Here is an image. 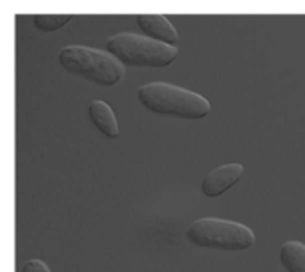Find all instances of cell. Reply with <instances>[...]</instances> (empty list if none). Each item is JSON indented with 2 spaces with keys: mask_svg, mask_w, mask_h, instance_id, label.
I'll list each match as a JSON object with an SVG mask.
<instances>
[{
  "mask_svg": "<svg viewBox=\"0 0 305 272\" xmlns=\"http://www.w3.org/2000/svg\"><path fill=\"white\" fill-rule=\"evenodd\" d=\"M138 100L150 112L180 119H202L211 112L203 96L166 82H152L139 87Z\"/></svg>",
  "mask_w": 305,
  "mask_h": 272,
  "instance_id": "6da1fadb",
  "label": "cell"
},
{
  "mask_svg": "<svg viewBox=\"0 0 305 272\" xmlns=\"http://www.w3.org/2000/svg\"><path fill=\"white\" fill-rule=\"evenodd\" d=\"M59 64L68 73L77 75V77L104 85V87L116 85L125 75L123 64L116 61L111 53L81 45L63 48L59 52Z\"/></svg>",
  "mask_w": 305,
  "mask_h": 272,
  "instance_id": "7a4b0ae2",
  "label": "cell"
},
{
  "mask_svg": "<svg viewBox=\"0 0 305 272\" xmlns=\"http://www.w3.org/2000/svg\"><path fill=\"white\" fill-rule=\"evenodd\" d=\"M107 53L122 64L139 68H164L170 66L179 55L177 46H168L139 34H116L106 43Z\"/></svg>",
  "mask_w": 305,
  "mask_h": 272,
  "instance_id": "3957f363",
  "label": "cell"
},
{
  "mask_svg": "<svg viewBox=\"0 0 305 272\" xmlns=\"http://www.w3.org/2000/svg\"><path fill=\"white\" fill-rule=\"evenodd\" d=\"M187 240L196 248L223 249V251H244L255 242V235L248 226L232 221L205 217L187 228Z\"/></svg>",
  "mask_w": 305,
  "mask_h": 272,
  "instance_id": "277c9868",
  "label": "cell"
},
{
  "mask_svg": "<svg viewBox=\"0 0 305 272\" xmlns=\"http://www.w3.org/2000/svg\"><path fill=\"white\" fill-rule=\"evenodd\" d=\"M244 175V167L241 164H225L212 169L202 182V192L207 198H218L223 192L237 183Z\"/></svg>",
  "mask_w": 305,
  "mask_h": 272,
  "instance_id": "5b68a950",
  "label": "cell"
},
{
  "mask_svg": "<svg viewBox=\"0 0 305 272\" xmlns=\"http://www.w3.org/2000/svg\"><path fill=\"white\" fill-rule=\"evenodd\" d=\"M138 27L143 30V36L150 37L168 46H175L179 43V34L171 21L163 14H139Z\"/></svg>",
  "mask_w": 305,
  "mask_h": 272,
  "instance_id": "8992f818",
  "label": "cell"
},
{
  "mask_svg": "<svg viewBox=\"0 0 305 272\" xmlns=\"http://www.w3.org/2000/svg\"><path fill=\"white\" fill-rule=\"evenodd\" d=\"M88 116H90L91 123H93L104 135H107V137L111 139L118 137L120 134L118 121H116L114 112L111 110V107L107 105L106 102H102V100L91 102L90 107H88Z\"/></svg>",
  "mask_w": 305,
  "mask_h": 272,
  "instance_id": "52a82bcc",
  "label": "cell"
},
{
  "mask_svg": "<svg viewBox=\"0 0 305 272\" xmlns=\"http://www.w3.org/2000/svg\"><path fill=\"white\" fill-rule=\"evenodd\" d=\"M280 262L287 272H305V246L289 240L280 249Z\"/></svg>",
  "mask_w": 305,
  "mask_h": 272,
  "instance_id": "ba28073f",
  "label": "cell"
},
{
  "mask_svg": "<svg viewBox=\"0 0 305 272\" xmlns=\"http://www.w3.org/2000/svg\"><path fill=\"white\" fill-rule=\"evenodd\" d=\"M72 20L70 14H36L34 16V25H36L40 30H45V32H52L61 28L63 25H66Z\"/></svg>",
  "mask_w": 305,
  "mask_h": 272,
  "instance_id": "9c48e42d",
  "label": "cell"
},
{
  "mask_svg": "<svg viewBox=\"0 0 305 272\" xmlns=\"http://www.w3.org/2000/svg\"><path fill=\"white\" fill-rule=\"evenodd\" d=\"M22 272H50V271L41 260H29L27 264L22 267Z\"/></svg>",
  "mask_w": 305,
  "mask_h": 272,
  "instance_id": "30bf717a",
  "label": "cell"
}]
</instances>
